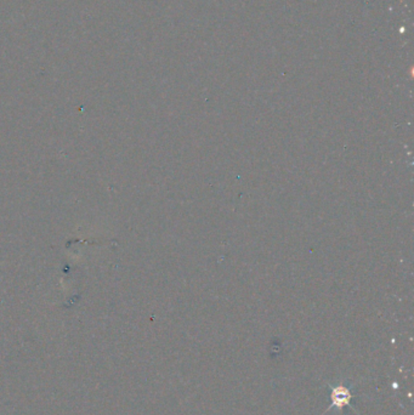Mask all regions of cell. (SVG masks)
<instances>
[{"label": "cell", "instance_id": "6da1fadb", "mask_svg": "<svg viewBox=\"0 0 414 415\" xmlns=\"http://www.w3.org/2000/svg\"><path fill=\"white\" fill-rule=\"evenodd\" d=\"M328 386L331 388L332 403L328 407L327 412L337 411L340 413L345 407L351 406L350 402L352 400V390H354L352 384H345L344 380H340V383L337 385L329 383Z\"/></svg>", "mask_w": 414, "mask_h": 415}]
</instances>
